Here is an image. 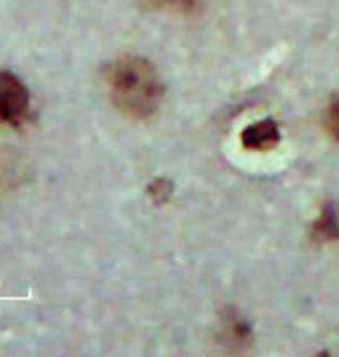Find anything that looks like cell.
I'll list each match as a JSON object with an SVG mask.
<instances>
[{
  "instance_id": "1",
  "label": "cell",
  "mask_w": 339,
  "mask_h": 357,
  "mask_svg": "<svg viewBox=\"0 0 339 357\" xmlns=\"http://www.w3.org/2000/svg\"><path fill=\"white\" fill-rule=\"evenodd\" d=\"M107 94L120 112L149 118L160 109L165 84L149 60L120 58L107 66Z\"/></svg>"
},
{
  "instance_id": "2",
  "label": "cell",
  "mask_w": 339,
  "mask_h": 357,
  "mask_svg": "<svg viewBox=\"0 0 339 357\" xmlns=\"http://www.w3.org/2000/svg\"><path fill=\"white\" fill-rule=\"evenodd\" d=\"M29 112V91L19 76L0 70V123L19 126Z\"/></svg>"
},
{
  "instance_id": "3",
  "label": "cell",
  "mask_w": 339,
  "mask_h": 357,
  "mask_svg": "<svg viewBox=\"0 0 339 357\" xmlns=\"http://www.w3.org/2000/svg\"><path fill=\"white\" fill-rule=\"evenodd\" d=\"M240 144L248 151H269L280 144V126L274 120H259V123H250L240 133Z\"/></svg>"
},
{
  "instance_id": "4",
  "label": "cell",
  "mask_w": 339,
  "mask_h": 357,
  "mask_svg": "<svg viewBox=\"0 0 339 357\" xmlns=\"http://www.w3.org/2000/svg\"><path fill=\"white\" fill-rule=\"evenodd\" d=\"M313 238L321 240V243H331V240H339V211L337 206H324L321 217L316 219L313 225Z\"/></svg>"
},
{
  "instance_id": "5",
  "label": "cell",
  "mask_w": 339,
  "mask_h": 357,
  "mask_svg": "<svg viewBox=\"0 0 339 357\" xmlns=\"http://www.w3.org/2000/svg\"><path fill=\"white\" fill-rule=\"evenodd\" d=\"M146 193H149V199L154 201V204H167V201L172 199V183H170L167 178H157L149 188H146Z\"/></svg>"
},
{
  "instance_id": "6",
  "label": "cell",
  "mask_w": 339,
  "mask_h": 357,
  "mask_svg": "<svg viewBox=\"0 0 339 357\" xmlns=\"http://www.w3.org/2000/svg\"><path fill=\"white\" fill-rule=\"evenodd\" d=\"M151 8H178V10H188L193 8L196 0H144Z\"/></svg>"
},
{
  "instance_id": "7",
  "label": "cell",
  "mask_w": 339,
  "mask_h": 357,
  "mask_svg": "<svg viewBox=\"0 0 339 357\" xmlns=\"http://www.w3.org/2000/svg\"><path fill=\"white\" fill-rule=\"evenodd\" d=\"M326 126H329L331 136L339 141V100H334L329 105V112H326Z\"/></svg>"
}]
</instances>
